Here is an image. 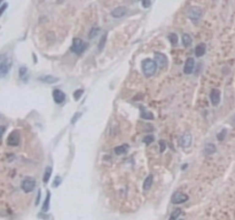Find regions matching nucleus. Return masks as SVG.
Wrapping results in <instances>:
<instances>
[{"instance_id":"nucleus-8","label":"nucleus","mask_w":235,"mask_h":220,"mask_svg":"<svg viewBox=\"0 0 235 220\" xmlns=\"http://www.w3.org/2000/svg\"><path fill=\"white\" fill-rule=\"evenodd\" d=\"M53 99H54V101H55L57 104H61V103L64 102L65 94L61 91V90L56 88V90H54V91H53Z\"/></svg>"},{"instance_id":"nucleus-27","label":"nucleus","mask_w":235,"mask_h":220,"mask_svg":"<svg viewBox=\"0 0 235 220\" xmlns=\"http://www.w3.org/2000/svg\"><path fill=\"white\" fill-rule=\"evenodd\" d=\"M226 133H227L226 129H222L220 133H218V134H217V139L219 140V141H222V140L225 139V137H226Z\"/></svg>"},{"instance_id":"nucleus-2","label":"nucleus","mask_w":235,"mask_h":220,"mask_svg":"<svg viewBox=\"0 0 235 220\" xmlns=\"http://www.w3.org/2000/svg\"><path fill=\"white\" fill-rule=\"evenodd\" d=\"M87 48V44L79 38H75L74 43H72V46H71V52L75 53V54H82L86 51Z\"/></svg>"},{"instance_id":"nucleus-14","label":"nucleus","mask_w":235,"mask_h":220,"mask_svg":"<svg viewBox=\"0 0 235 220\" xmlns=\"http://www.w3.org/2000/svg\"><path fill=\"white\" fill-rule=\"evenodd\" d=\"M206 52V46H205V44H198L195 48V55L197 57H201V56H203Z\"/></svg>"},{"instance_id":"nucleus-17","label":"nucleus","mask_w":235,"mask_h":220,"mask_svg":"<svg viewBox=\"0 0 235 220\" xmlns=\"http://www.w3.org/2000/svg\"><path fill=\"white\" fill-rule=\"evenodd\" d=\"M51 174H52V168H51V166H47V168H45V172H44V177H43L44 183L48 182L49 178H51Z\"/></svg>"},{"instance_id":"nucleus-18","label":"nucleus","mask_w":235,"mask_h":220,"mask_svg":"<svg viewBox=\"0 0 235 220\" xmlns=\"http://www.w3.org/2000/svg\"><path fill=\"white\" fill-rule=\"evenodd\" d=\"M192 37L188 35V33H183V46H186V47H188V46H191L192 45Z\"/></svg>"},{"instance_id":"nucleus-24","label":"nucleus","mask_w":235,"mask_h":220,"mask_svg":"<svg viewBox=\"0 0 235 220\" xmlns=\"http://www.w3.org/2000/svg\"><path fill=\"white\" fill-rule=\"evenodd\" d=\"M49 199H51V193L48 191L47 197H46V201H45V203H44V205H43V211L44 212L48 211V209H49Z\"/></svg>"},{"instance_id":"nucleus-26","label":"nucleus","mask_w":235,"mask_h":220,"mask_svg":"<svg viewBox=\"0 0 235 220\" xmlns=\"http://www.w3.org/2000/svg\"><path fill=\"white\" fill-rule=\"evenodd\" d=\"M180 214H181V210H180V209H177V210H175V211H174L173 213H172V214H171L170 219H171V220H174V219H177V218H178V217L180 216Z\"/></svg>"},{"instance_id":"nucleus-37","label":"nucleus","mask_w":235,"mask_h":220,"mask_svg":"<svg viewBox=\"0 0 235 220\" xmlns=\"http://www.w3.org/2000/svg\"><path fill=\"white\" fill-rule=\"evenodd\" d=\"M79 116H80V114H76V116H75L74 118H72V121H71V123H75V122L77 121V118H78Z\"/></svg>"},{"instance_id":"nucleus-38","label":"nucleus","mask_w":235,"mask_h":220,"mask_svg":"<svg viewBox=\"0 0 235 220\" xmlns=\"http://www.w3.org/2000/svg\"><path fill=\"white\" fill-rule=\"evenodd\" d=\"M2 1H4V0H0V4H1V2H2Z\"/></svg>"},{"instance_id":"nucleus-35","label":"nucleus","mask_w":235,"mask_h":220,"mask_svg":"<svg viewBox=\"0 0 235 220\" xmlns=\"http://www.w3.org/2000/svg\"><path fill=\"white\" fill-rule=\"evenodd\" d=\"M5 131H6V127H5V126H0V138L2 137V134L5 133Z\"/></svg>"},{"instance_id":"nucleus-11","label":"nucleus","mask_w":235,"mask_h":220,"mask_svg":"<svg viewBox=\"0 0 235 220\" xmlns=\"http://www.w3.org/2000/svg\"><path fill=\"white\" fill-rule=\"evenodd\" d=\"M210 100H211V103L214 106H218L220 102V91L219 90H212L210 93Z\"/></svg>"},{"instance_id":"nucleus-34","label":"nucleus","mask_w":235,"mask_h":220,"mask_svg":"<svg viewBox=\"0 0 235 220\" xmlns=\"http://www.w3.org/2000/svg\"><path fill=\"white\" fill-rule=\"evenodd\" d=\"M160 145H161V152H163V151L165 150V148H166V145L164 141H160Z\"/></svg>"},{"instance_id":"nucleus-7","label":"nucleus","mask_w":235,"mask_h":220,"mask_svg":"<svg viewBox=\"0 0 235 220\" xmlns=\"http://www.w3.org/2000/svg\"><path fill=\"white\" fill-rule=\"evenodd\" d=\"M18 143H20V134L18 132L16 131H14L12 133L9 134L8 139H7V145L8 146H17Z\"/></svg>"},{"instance_id":"nucleus-19","label":"nucleus","mask_w":235,"mask_h":220,"mask_svg":"<svg viewBox=\"0 0 235 220\" xmlns=\"http://www.w3.org/2000/svg\"><path fill=\"white\" fill-rule=\"evenodd\" d=\"M152 185V176H148L146 178V180L144 181V190L150 189V187Z\"/></svg>"},{"instance_id":"nucleus-33","label":"nucleus","mask_w":235,"mask_h":220,"mask_svg":"<svg viewBox=\"0 0 235 220\" xmlns=\"http://www.w3.org/2000/svg\"><path fill=\"white\" fill-rule=\"evenodd\" d=\"M7 7H8V5H7V4H4L2 6H1V7H0V16L2 15V13H4L5 9L7 8Z\"/></svg>"},{"instance_id":"nucleus-25","label":"nucleus","mask_w":235,"mask_h":220,"mask_svg":"<svg viewBox=\"0 0 235 220\" xmlns=\"http://www.w3.org/2000/svg\"><path fill=\"white\" fill-rule=\"evenodd\" d=\"M169 39H170L171 44H173V45H177V43H178V37H177L175 33H171V35H169Z\"/></svg>"},{"instance_id":"nucleus-20","label":"nucleus","mask_w":235,"mask_h":220,"mask_svg":"<svg viewBox=\"0 0 235 220\" xmlns=\"http://www.w3.org/2000/svg\"><path fill=\"white\" fill-rule=\"evenodd\" d=\"M100 32V28L99 26H96V25H94L93 28L91 29V31H90V33H88V37L90 38H92V39H94L98 36V33Z\"/></svg>"},{"instance_id":"nucleus-1","label":"nucleus","mask_w":235,"mask_h":220,"mask_svg":"<svg viewBox=\"0 0 235 220\" xmlns=\"http://www.w3.org/2000/svg\"><path fill=\"white\" fill-rule=\"evenodd\" d=\"M157 70V63L155 61L147 59L142 62V71L146 77H152Z\"/></svg>"},{"instance_id":"nucleus-30","label":"nucleus","mask_w":235,"mask_h":220,"mask_svg":"<svg viewBox=\"0 0 235 220\" xmlns=\"http://www.w3.org/2000/svg\"><path fill=\"white\" fill-rule=\"evenodd\" d=\"M83 90H77V91L75 92V94H74V96H75V99L76 100H78L82 95H83Z\"/></svg>"},{"instance_id":"nucleus-15","label":"nucleus","mask_w":235,"mask_h":220,"mask_svg":"<svg viewBox=\"0 0 235 220\" xmlns=\"http://www.w3.org/2000/svg\"><path fill=\"white\" fill-rule=\"evenodd\" d=\"M39 80L40 82H43V83H47V84H53V83L59 82V78L54 77V76H49V75H47V76H41V77L39 78Z\"/></svg>"},{"instance_id":"nucleus-21","label":"nucleus","mask_w":235,"mask_h":220,"mask_svg":"<svg viewBox=\"0 0 235 220\" xmlns=\"http://www.w3.org/2000/svg\"><path fill=\"white\" fill-rule=\"evenodd\" d=\"M214 151H216V147H214V145L210 143V145H206V146H205L204 152L206 154V155H211V154H214Z\"/></svg>"},{"instance_id":"nucleus-10","label":"nucleus","mask_w":235,"mask_h":220,"mask_svg":"<svg viewBox=\"0 0 235 220\" xmlns=\"http://www.w3.org/2000/svg\"><path fill=\"white\" fill-rule=\"evenodd\" d=\"M10 61H5L0 63V78H4L7 76L9 69H10Z\"/></svg>"},{"instance_id":"nucleus-28","label":"nucleus","mask_w":235,"mask_h":220,"mask_svg":"<svg viewBox=\"0 0 235 220\" xmlns=\"http://www.w3.org/2000/svg\"><path fill=\"white\" fill-rule=\"evenodd\" d=\"M152 141H154V137H152V135H146L144 139V142L146 143V145H150Z\"/></svg>"},{"instance_id":"nucleus-32","label":"nucleus","mask_w":235,"mask_h":220,"mask_svg":"<svg viewBox=\"0 0 235 220\" xmlns=\"http://www.w3.org/2000/svg\"><path fill=\"white\" fill-rule=\"evenodd\" d=\"M150 5H152V1H150V0H142V6H144V8L150 7Z\"/></svg>"},{"instance_id":"nucleus-16","label":"nucleus","mask_w":235,"mask_h":220,"mask_svg":"<svg viewBox=\"0 0 235 220\" xmlns=\"http://www.w3.org/2000/svg\"><path fill=\"white\" fill-rule=\"evenodd\" d=\"M127 150H129V145H122V146L115 148V154L116 155H122V154H125Z\"/></svg>"},{"instance_id":"nucleus-36","label":"nucleus","mask_w":235,"mask_h":220,"mask_svg":"<svg viewBox=\"0 0 235 220\" xmlns=\"http://www.w3.org/2000/svg\"><path fill=\"white\" fill-rule=\"evenodd\" d=\"M40 190L38 191V196H37V199H36V205H38L39 204V201H40Z\"/></svg>"},{"instance_id":"nucleus-9","label":"nucleus","mask_w":235,"mask_h":220,"mask_svg":"<svg viewBox=\"0 0 235 220\" xmlns=\"http://www.w3.org/2000/svg\"><path fill=\"white\" fill-rule=\"evenodd\" d=\"M194 63H195L194 59H192V57L187 59L186 62H185V65H183V72L186 75H191L193 72V70H194Z\"/></svg>"},{"instance_id":"nucleus-22","label":"nucleus","mask_w":235,"mask_h":220,"mask_svg":"<svg viewBox=\"0 0 235 220\" xmlns=\"http://www.w3.org/2000/svg\"><path fill=\"white\" fill-rule=\"evenodd\" d=\"M140 108L142 109V110H141V117H142V118H144V119H149V121H152V118H154V116H152V112L144 111V107H140Z\"/></svg>"},{"instance_id":"nucleus-12","label":"nucleus","mask_w":235,"mask_h":220,"mask_svg":"<svg viewBox=\"0 0 235 220\" xmlns=\"http://www.w3.org/2000/svg\"><path fill=\"white\" fill-rule=\"evenodd\" d=\"M180 146H183L185 147V148H188V147L191 146V143H192V135L189 133H185L180 138Z\"/></svg>"},{"instance_id":"nucleus-13","label":"nucleus","mask_w":235,"mask_h":220,"mask_svg":"<svg viewBox=\"0 0 235 220\" xmlns=\"http://www.w3.org/2000/svg\"><path fill=\"white\" fill-rule=\"evenodd\" d=\"M127 9L126 7H124V6H121V7H117V8H115L111 12V15H113L114 17L116 18H119V17H123L125 14H126Z\"/></svg>"},{"instance_id":"nucleus-6","label":"nucleus","mask_w":235,"mask_h":220,"mask_svg":"<svg viewBox=\"0 0 235 220\" xmlns=\"http://www.w3.org/2000/svg\"><path fill=\"white\" fill-rule=\"evenodd\" d=\"M155 62L160 68H165L168 64V57H166L163 53H155Z\"/></svg>"},{"instance_id":"nucleus-5","label":"nucleus","mask_w":235,"mask_h":220,"mask_svg":"<svg viewBox=\"0 0 235 220\" xmlns=\"http://www.w3.org/2000/svg\"><path fill=\"white\" fill-rule=\"evenodd\" d=\"M173 204H181V203H185L188 201V195L183 194V193H180V191H177L174 193L172 199H171Z\"/></svg>"},{"instance_id":"nucleus-4","label":"nucleus","mask_w":235,"mask_h":220,"mask_svg":"<svg viewBox=\"0 0 235 220\" xmlns=\"http://www.w3.org/2000/svg\"><path fill=\"white\" fill-rule=\"evenodd\" d=\"M188 17L191 18L193 22H197L198 20L201 18V16H202V9L198 8V7H193V8H191L189 10H188Z\"/></svg>"},{"instance_id":"nucleus-23","label":"nucleus","mask_w":235,"mask_h":220,"mask_svg":"<svg viewBox=\"0 0 235 220\" xmlns=\"http://www.w3.org/2000/svg\"><path fill=\"white\" fill-rule=\"evenodd\" d=\"M106 43H107V33H105V35L102 36L100 41H99V51H102V49L105 48Z\"/></svg>"},{"instance_id":"nucleus-31","label":"nucleus","mask_w":235,"mask_h":220,"mask_svg":"<svg viewBox=\"0 0 235 220\" xmlns=\"http://www.w3.org/2000/svg\"><path fill=\"white\" fill-rule=\"evenodd\" d=\"M61 183V178L60 177H56L55 178V180H54V183H53V187H59Z\"/></svg>"},{"instance_id":"nucleus-3","label":"nucleus","mask_w":235,"mask_h":220,"mask_svg":"<svg viewBox=\"0 0 235 220\" xmlns=\"http://www.w3.org/2000/svg\"><path fill=\"white\" fill-rule=\"evenodd\" d=\"M22 190L24 191V193H30L32 190L35 189L36 187V181L33 179H31V178H26L24 179L23 181H22Z\"/></svg>"},{"instance_id":"nucleus-29","label":"nucleus","mask_w":235,"mask_h":220,"mask_svg":"<svg viewBox=\"0 0 235 220\" xmlns=\"http://www.w3.org/2000/svg\"><path fill=\"white\" fill-rule=\"evenodd\" d=\"M26 72H28V70H26L25 67H21V68H20V77H21L22 79H24Z\"/></svg>"}]
</instances>
